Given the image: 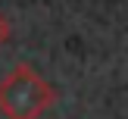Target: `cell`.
Masks as SVG:
<instances>
[{
  "label": "cell",
  "mask_w": 128,
  "mask_h": 119,
  "mask_svg": "<svg viewBox=\"0 0 128 119\" xmlns=\"http://www.w3.org/2000/svg\"><path fill=\"white\" fill-rule=\"evenodd\" d=\"M56 94L28 63H16L0 78V113L3 119H41L53 106Z\"/></svg>",
  "instance_id": "obj_1"
},
{
  "label": "cell",
  "mask_w": 128,
  "mask_h": 119,
  "mask_svg": "<svg viewBox=\"0 0 128 119\" xmlns=\"http://www.w3.org/2000/svg\"><path fill=\"white\" fill-rule=\"evenodd\" d=\"M12 35V25H10V16L6 13H0V44H6Z\"/></svg>",
  "instance_id": "obj_2"
}]
</instances>
